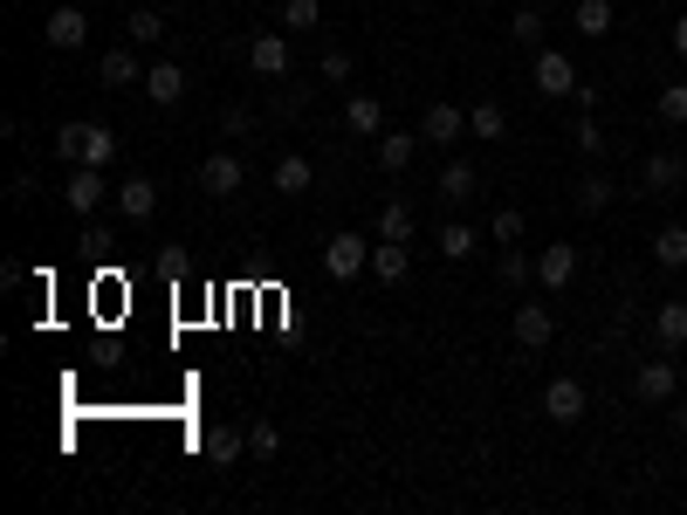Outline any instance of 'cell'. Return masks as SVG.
I'll use <instances>...</instances> for the list:
<instances>
[{
    "label": "cell",
    "mask_w": 687,
    "mask_h": 515,
    "mask_svg": "<svg viewBox=\"0 0 687 515\" xmlns=\"http://www.w3.org/2000/svg\"><path fill=\"white\" fill-rule=\"evenodd\" d=\"M248 69L254 76H289V42L283 35H254L248 42Z\"/></svg>",
    "instance_id": "obj_15"
},
{
    "label": "cell",
    "mask_w": 687,
    "mask_h": 515,
    "mask_svg": "<svg viewBox=\"0 0 687 515\" xmlns=\"http://www.w3.org/2000/svg\"><path fill=\"white\" fill-rule=\"evenodd\" d=\"M461 131H468V111H454V103H434V111L420 117V138L426 145H454Z\"/></svg>",
    "instance_id": "obj_14"
},
{
    "label": "cell",
    "mask_w": 687,
    "mask_h": 515,
    "mask_svg": "<svg viewBox=\"0 0 687 515\" xmlns=\"http://www.w3.org/2000/svg\"><path fill=\"white\" fill-rule=\"evenodd\" d=\"M124 35H131V48H159L165 42V14L159 8H138L131 21H124Z\"/></svg>",
    "instance_id": "obj_26"
},
{
    "label": "cell",
    "mask_w": 687,
    "mask_h": 515,
    "mask_svg": "<svg viewBox=\"0 0 687 515\" xmlns=\"http://www.w3.org/2000/svg\"><path fill=\"white\" fill-rule=\"evenodd\" d=\"M344 124L358 138H378V131H386V103H378V96H351L344 103Z\"/></svg>",
    "instance_id": "obj_21"
},
{
    "label": "cell",
    "mask_w": 687,
    "mask_h": 515,
    "mask_svg": "<svg viewBox=\"0 0 687 515\" xmlns=\"http://www.w3.org/2000/svg\"><path fill=\"white\" fill-rule=\"evenodd\" d=\"M523 227H529V220L516 214V206H502V214L489 220V241H502V248H523Z\"/></svg>",
    "instance_id": "obj_33"
},
{
    "label": "cell",
    "mask_w": 687,
    "mask_h": 515,
    "mask_svg": "<svg viewBox=\"0 0 687 515\" xmlns=\"http://www.w3.org/2000/svg\"><path fill=\"white\" fill-rule=\"evenodd\" d=\"M104 193H111V179H104V165H76L69 179H62V206L76 220H90L96 206H104Z\"/></svg>",
    "instance_id": "obj_1"
},
{
    "label": "cell",
    "mask_w": 687,
    "mask_h": 515,
    "mask_svg": "<svg viewBox=\"0 0 687 515\" xmlns=\"http://www.w3.org/2000/svg\"><path fill=\"white\" fill-rule=\"evenodd\" d=\"M111 159H117V138L104 124H83V165H111Z\"/></svg>",
    "instance_id": "obj_32"
},
{
    "label": "cell",
    "mask_w": 687,
    "mask_h": 515,
    "mask_svg": "<svg viewBox=\"0 0 687 515\" xmlns=\"http://www.w3.org/2000/svg\"><path fill=\"white\" fill-rule=\"evenodd\" d=\"M241 159H234V151H207V159H199V186H207L214 199H227V193H241Z\"/></svg>",
    "instance_id": "obj_9"
},
{
    "label": "cell",
    "mask_w": 687,
    "mask_h": 515,
    "mask_svg": "<svg viewBox=\"0 0 687 515\" xmlns=\"http://www.w3.org/2000/svg\"><path fill=\"white\" fill-rule=\"evenodd\" d=\"M378 241H413V206L392 199L386 214H378Z\"/></svg>",
    "instance_id": "obj_29"
},
{
    "label": "cell",
    "mask_w": 687,
    "mask_h": 515,
    "mask_svg": "<svg viewBox=\"0 0 687 515\" xmlns=\"http://www.w3.org/2000/svg\"><path fill=\"white\" fill-rule=\"evenodd\" d=\"M660 124H687V83H667V90H660Z\"/></svg>",
    "instance_id": "obj_35"
},
{
    "label": "cell",
    "mask_w": 687,
    "mask_h": 515,
    "mask_svg": "<svg viewBox=\"0 0 687 515\" xmlns=\"http://www.w3.org/2000/svg\"><path fill=\"white\" fill-rule=\"evenodd\" d=\"M323 268L337 275V282L365 275V268H371V241H365V234H330V248H323Z\"/></svg>",
    "instance_id": "obj_5"
},
{
    "label": "cell",
    "mask_w": 687,
    "mask_h": 515,
    "mask_svg": "<svg viewBox=\"0 0 687 515\" xmlns=\"http://www.w3.org/2000/svg\"><path fill=\"white\" fill-rule=\"evenodd\" d=\"M434 241H440V254H447V262H468V254L481 248V234H474V227H468V220H447V227H440V234H434Z\"/></svg>",
    "instance_id": "obj_27"
},
{
    "label": "cell",
    "mask_w": 687,
    "mask_h": 515,
    "mask_svg": "<svg viewBox=\"0 0 687 515\" xmlns=\"http://www.w3.org/2000/svg\"><path fill=\"white\" fill-rule=\"evenodd\" d=\"M56 151H62L69 165H83V124H62V131H56Z\"/></svg>",
    "instance_id": "obj_39"
},
{
    "label": "cell",
    "mask_w": 687,
    "mask_h": 515,
    "mask_svg": "<svg viewBox=\"0 0 687 515\" xmlns=\"http://www.w3.org/2000/svg\"><path fill=\"white\" fill-rule=\"evenodd\" d=\"M653 337L667 344V351H687V302H660V317H653Z\"/></svg>",
    "instance_id": "obj_23"
},
{
    "label": "cell",
    "mask_w": 687,
    "mask_h": 515,
    "mask_svg": "<svg viewBox=\"0 0 687 515\" xmlns=\"http://www.w3.org/2000/svg\"><path fill=\"white\" fill-rule=\"evenodd\" d=\"M96 83H104V90H131V83H145V69H138L131 48H111V56L96 62Z\"/></svg>",
    "instance_id": "obj_17"
},
{
    "label": "cell",
    "mask_w": 687,
    "mask_h": 515,
    "mask_svg": "<svg viewBox=\"0 0 687 515\" xmlns=\"http://www.w3.org/2000/svg\"><path fill=\"white\" fill-rule=\"evenodd\" d=\"M117 206H124V220H151V214H159V186H151V179H124Z\"/></svg>",
    "instance_id": "obj_19"
},
{
    "label": "cell",
    "mask_w": 687,
    "mask_h": 515,
    "mask_svg": "<svg viewBox=\"0 0 687 515\" xmlns=\"http://www.w3.org/2000/svg\"><path fill=\"white\" fill-rule=\"evenodd\" d=\"M571 206H577V214H605V206H612V179H605V172H592V179H577V193H571Z\"/></svg>",
    "instance_id": "obj_28"
},
{
    "label": "cell",
    "mask_w": 687,
    "mask_h": 515,
    "mask_svg": "<svg viewBox=\"0 0 687 515\" xmlns=\"http://www.w3.org/2000/svg\"><path fill=\"white\" fill-rule=\"evenodd\" d=\"M241 447H248V433H234V426H199L193 433V454L207 460V468H234Z\"/></svg>",
    "instance_id": "obj_7"
},
{
    "label": "cell",
    "mask_w": 687,
    "mask_h": 515,
    "mask_svg": "<svg viewBox=\"0 0 687 515\" xmlns=\"http://www.w3.org/2000/svg\"><path fill=\"white\" fill-rule=\"evenodd\" d=\"M317 21H323V0H283V28L289 35H310Z\"/></svg>",
    "instance_id": "obj_30"
},
{
    "label": "cell",
    "mask_w": 687,
    "mask_h": 515,
    "mask_svg": "<svg viewBox=\"0 0 687 515\" xmlns=\"http://www.w3.org/2000/svg\"><path fill=\"white\" fill-rule=\"evenodd\" d=\"M577 83H584V76H577L571 56H557V48H537V90H543V96H571Z\"/></svg>",
    "instance_id": "obj_8"
},
{
    "label": "cell",
    "mask_w": 687,
    "mask_h": 515,
    "mask_svg": "<svg viewBox=\"0 0 687 515\" xmlns=\"http://www.w3.org/2000/svg\"><path fill=\"white\" fill-rule=\"evenodd\" d=\"M653 262H660V268H687V227H680V220L653 234Z\"/></svg>",
    "instance_id": "obj_25"
},
{
    "label": "cell",
    "mask_w": 687,
    "mask_h": 515,
    "mask_svg": "<svg viewBox=\"0 0 687 515\" xmlns=\"http://www.w3.org/2000/svg\"><path fill=\"white\" fill-rule=\"evenodd\" d=\"M474 193H481V179H474V165H468V159H454V165L440 172V199H447V206H468Z\"/></svg>",
    "instance_id": "obj_22"
},
{
    "label": "cell",
    "mask_w": 687,
    "mask_h": 515,
    "mask_svg": "<svg viewBox=\"0 0 687 515\" xmlns=\"http://www.w3.org/2000/svg\"><path fill=\"white\" fill-rule=\"evenodd\" d=\"M42 35H48V48H62V56H69V48H83V42H90V14H83V0H62V8L42 21Z\"/></svg>",
    "instance_id": "obj_2"
},
{
    "label": "cell",
    "mask_w": 687,
    "mask_h": 515,
    "mask_svg": "<svg viewBox=\"0 0 687 515\" xmlns=\"http://www.w3.org/2000/svg\"><path fill=\"white\" fill-rule=\"evenodd\" d=\"M371 275L386 282V289H399V282L413 275V248L405 241H371Z\"/></svg>",
    "instance_id": "obj_11"
},
{
    "label": "cell",
    "mask_w": 687,
    "mask_h": 515,
    "mask_svg": "<svg viewBox=\"0 0 687 515\" xmlns=\"http://www.w3.org/2000/svg\"><path fill=\"white\" fill-rule=\"evenodd\" d=\"M674 392H680V371L667 365V357H646V365L632 371V399L640 405H667Z\"/></svg>",
    "instance_id": "obj_3"
},
{
    "label": "cell",
    "mask_w": 687,
    "mask_h": 515,
    "mask_svg": "<svg viewBox=\"0 0 687 515\" xmlns=\"http://www.w3.org/2000/svg\"><path fill=\"white\" fill-rule=\"evenodd\" d=\"M674 56H680V62H687V14H680V21H674Z\"/></svg>",
    "instance_id": "obj_40"
},
{
    "label": "cell",
    "mask_w": 687,
    "mask_h": 515,
    "mask_svg": "<svg viewBox=\"0 0 687 515\" xmlns=\"http://www.w3.org/2000/svg\"><path fill=\"white\" fill-rule=\"evenodd\" d=\"M268 186L283 193V199H302V193L317 186V165L302 159V151H283V159H275V172H268Z\"/></svg>",
    "instance_id": "obj_10"
},
{
    "label": "cell",
    "mask_w": 687,
    "mask_h": 515,
    "mask_svg": "<svg viewBox=\"0 0 687 515\" xmlns=\"http://www.w3.org/2000/svg\"><path fill=\"white\" fill-rule=\"evenodd\" d=\"M145 96L159 103V111H172V103L186 96V69H180V62H151V69H145Z\"/></svg>",
    "instance_id": "obj_13"
},
{
    "label": "cell",
    "mask_w": 687,
    "mask_h": 515,
    "mask_svg": "<svg viewBox=\"0 0 687 515\" xmlns=\"http://www.w3.org/2000/svg\"><path fill=\"white\" fill-rule=\"evenodd\" d=\"M468 131H474L481 145H495V138H508V111H502V103H495V96H481V103H474V111H468Z\"/></svg>",
    "instance_id": "obj_20"
},
{
    "label": "cell",
    "mask_w": 687,
    "mask_h": 515,
    "mask_svg": "<svg viewBox=\"0 0 687 515\" xmlns=\"http://www.w3.org/2000/svg\"><path fill=\"white\" fill-rule=\"evenodd\" d=\"M508 35H516L523 48H537V42H543V14H537V8H523L516 21H508Z\"/></svg>",
    "instance_id": "obj_36"
},
{
    "label": "cell",
    "mask_w": 687,
    "mask_h": 515,
    "mask_svg": "<svg viewBox=\"0 0 687 515\" xmlns=\"http://www.w3.org/2000/svg\"><path fill=\"white\" fill-rule=\"evenodd\" d=\"M413 151H420V131H386V138H378V165L405 172V165H413Z\"/></svg>",
    "instance_id": "obj_24"
},
{
    "label": "cell",
    "mask_w": 687,
    "mask_h": 515,
    "mask_svg": "<svg viewBox=\"0 0 687 515\" xmlns=\"http://www.w3.org/2000/svg\"><path fill=\"white\" fill-rule=\"evenodd\" d=\"M275 447H283L275 420H254V426H248V454H254V460H275Z\"/></svg>",
    "instance_id": "obj_34"
},
{
    "label": "cell",
    "mask_w": 687,
    "mask_h": 515,
    "mask_svg": "<svg viewBox=\"0 0 687 515\" xmlns=\"http://www.w3.org/2000/svg\"><path fill=\"white\" fill-rule=\"evenodd\" d=\"M550 337H557L550 309H543V302H523V309H516V344H523V351H543Z\"/></svg>",
    "instance_id": "obj_16"
},
{
    "label": "cell",
    "mask_w": 687,
    "mask_h": 515,
    "mask_svg": "<svg viewBox=\"0 0 687 515\" xmlns=\"http://www.w3.org/2000/svg\"><path fill=\"white\" fill-rule=\"evenodd\" d=\"M571 145L584 151V159H598V151H605V131H598V124H592V111H584V124H577V131H571Z\"/></svg>",
    "instance_id": "obj_38"
},
{
    "label": "cell",
    "mask_w": 687,
    "mask_h": 515,
    "mask_svg": "<svg viewBox=\"0 0 687 515\" xmlns=\"http://www.w3.org/2000/svg\"><path fill=\"white\" fill-rule=\"evenodd\" d=\"M571 275H577V248L571 241H550L537 254V282H543V289H571Z\"/></svg>",
    "instance_id": "obj_12"
},
{
    "label": "cell",
    "mask_w": 687,
    "mask_h": 515,
    "mask_svg": "<svg viewBox=\"0 0 687 515\" xmlns=\"http://www.w3.org/2000/svg\"><path fill=\"white\" fill-rule=\"evenodd\" d=\"M680 179H687V159H680V151H646V159H640V186H646L653 199L680 193Z\"/></svg>",
    "instance_id": "obj_6"
},
{
    "label": "cell",
    "mask_w": 687,
    "mask_h": 515,
    "mask_svg": "<svg viewBox=\"0 0 687 515\" xmlns=\"http://www.w3.org/2000/svg\"><path fill=\"white\" fill-rule=\"evenodd\" d=\"M317 83H351V56L344 48H330V56L317 62Z\"/></svg>",
    "instance_id": "obj_37"
},
{
    "label": "cell",
    "mask_w": 687,
    "mask_h": 515,
    "mask_svg": "<svg viewBox=\"0 0 687 515\" xmlns=\"http://www.w3.org/2000/svg\"><path fill=\"white\" fill-rule=\"evenodd\" d=\"M495 275L508 282V289H523V282H537V262H529L523 248H502V262H495Z\"/></svg>",
    "instance_id": "obj_31"
},
{
    "label": "cell",
    "mask_w": 687,
    "mask_h": 515,
    "mask_svg": "<svg viewBox=\"0 0 687 515\" xmlns=\"http://www.w3.org/2000/svg\"><path fill=\"white\" fill-rule=\"evenodd\" d=\"M584 405H592V392H584L577 378H550V385H543V420L577 426V420H584Z\"/></svg>",
    "instance_id": "obj_4"
},
{
    "label": "cell",
    "mask_w": 687,
    "mask_h": 515,
    "mask_svg": "<svg viewBox=\"0 0 687 515\" xmlns=\"http://www.w3.org/2000/svg\"><path fill=\"white\" fill-rule=\"evenodd\" d=\"M571 28H577V35H592V42H598V35H612V28H619L612 0H577V8H571Z\"/></svg>",
    "instance_id": "obj_18"
}]
</instances>
